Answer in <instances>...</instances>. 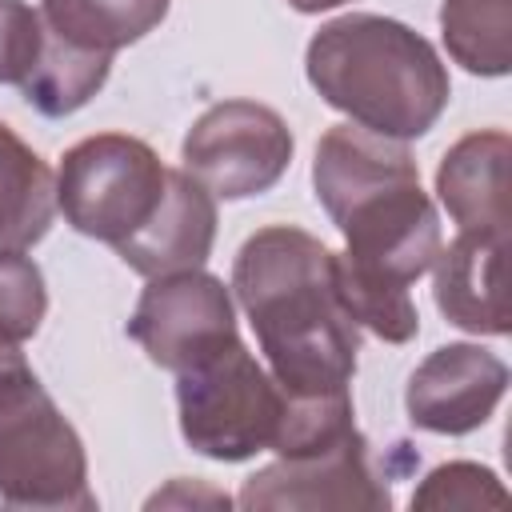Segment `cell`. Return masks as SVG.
Wrapping results in <instances>:
<instances>
[{
  "mask_svg": "<svg viewBox=\"0 0 512 512\" xmlns=\"http://www.w3.org/2000/svg\"><path fill=\"white\" fill-rule=\"evenodd\" d=\"M312 184L348 244L336 252V284L352 320L388 344L412 340L420 316L408 284L440 252V220L420 188L412 152L404 140L336 124L316 144Z\"/></svg>",
  "mask_w": 512,
  "mask_h": 512,
  "instance_id": "obj_1",
  "label": "cell"
},
{
  "mask_svg": "<svg viewBox=\"0 0 512 512\" xmlns=\"http://www.w3.org/2000/svg\"><path fill=\"white\" fill-rule=\"evenodd\" d=\"M232 288L284 396L348 392L360 324L340 296L336 252L304 228L268 224L240 244Z\"/></svg>",
  "mask_w": 512,
  "mask_h": 512,
  "instance_id": "obj_2",
  "label": "cell"
},
{
  "mask_svg": "<svg viewBox=\"0 0 512 512\" xmlns=\"http://www.w3.org/2000/svg\"><path fill=\"white\" fill-rule=\"evenodd\" d=\"M304 68L308 84L336 112L392 140L424 136L452 92L436 48L408 24L372 12L328 20L308 40Z\"/></svg>",
  "mask_w": 512,
  "mask_h": 512,
  "instance_id": "obj_3",
  "label": "cell"
},
{
  "mask_svg": "<svg viewBox=\"0 0 512 512\" xmlns=\"http://www.w3.org/2000/svg\"><path fill=\"white\" fill-rule=\"evenodd\" d=\"M0 500L8 508H96L84 444L20 344H0Z\"/></svg>",
  "mask_w": 512,
  "mask_h": 512,
  "instance_id": "obj_4",
  "label": "cell"
},
{
  "mask_svg": "<svg viewBox=\"0 0 512 512\" xmlns=\"http://www.w3.org/2000/svg\"><path fill=\"white\" fill-rule=\"evenodd\" d=\"M176 404L184 440L208 460H248L272 448L284 420V388L232 340L212 356L176 372Z\"/></svg>",
  "mask_w": 512,
  "mask_h": 512,
  "instance_id": "obj_5",
  "label": "cell"
},
{
  "mask_svg": "<svg viewBox=\"0 0 512 512\" xmlns=\"http://www.w3.org/2000/svg\"><path fill=\"white\" fill-rule=\"evenodd\" d=\"M164 180L168 168L144 140L100 132L64 152L56 172V204L80 236L116 248L152 220L164 196Z\"/></svg>",
  "mask_w": 512,
  "mask_h": 512,
  "instance_id": "obj_6",
  "label": "cell"
},
{
  "mask_svg": "<svg viewBox=\"0 0 512 512\" xmlns=\"http://www.w3.org/2000/svg\"><path fill=\"white\" fill-rule=\"evenodd\" d=\"M292 132L268 104L224 100L212 104L184 136V172L220 200H248L268 192L292 164Z\"/></svg>",
  "mask_w": 512,
  "mask_h": 512,
  "instance_id": "obj_7",
  "label": "cell"
},
{
  "mask_svg": "<svg viewBox=\"0 0 512 512\" xmlns=\"http://www.w3.org/2000/svg\"><path fill=\"white\" fill-rule=\"evenodd\" d=\"M128 336L148 352L152 364L168 372H180L212 356L216 348L240 340L224 280L200 268L152 276V284L136 300Z\"/></svg>",
  "mask_w": 512,
  "mask_h": 512,
  "instance_id": "obj_8",
  "label": "cell"
},
{
  "mask_svg": "<svg viewBox=\"0 0 512 512\" xmlns=\"http://www.w3.org/2000/svg\"><path fill=\"white\" fill-rule=\"evenodd\" d=\"M392 492L376 472L368 440L352 428L328 448L280 456L240 488V508H388Z\"/></svg>",
  "mask_w": 512,
  "mask_h": 512,
  "instance_id": "obj_9",
  "label": "cell"
},
{
  "mask_svg": "<svg viewBox=\"0 0 512 512\" xmlns=\"http://www.w3.org/2000/svg\"><path fill=\"white\" fill-rule=\"evenodd\" d=\"M508 388V364L480 344L436 348L408 380L404 408L424 432L464 436L488 424Z\"/></svg>",
  "mask_w": 512,
  "mask_h": 512,
  "instance_id": "obj_10",
  "label": "cell"
},
{
  "mask_svg": "<svg viewBox=\"0 0 512 512\" xmlns=\"http://www.w3.org/2000/svg\"><path fill=\"white\" fill-rule=\"evenodd\" d=\"M216 240V200L184 168H168L160 208L152 220L116 244V256L140 276H168L200 268Z\"/></svg>",
  "mask_w": 512,
  "mask_h": 512,
  "instance_id": "obj_11",
  "label": "cell"
},
{
  "mask_svg": "<svg viewBox=\"0 0 512 512\" xmlns=\"http://www.w3.org/2000/svg\"><path fill=\"white\" fill-rule=\"evenodd\" d=\"M504 248L508 236L460 232L436 252V308L448 316V324L476 336H508Z\"/></svg>",
  "mask_w": 512,
  "mask_h": 512,
  "instance_id": "obj_12",
  "label": "cell"
},
{
  "mask_svg": "<svg viewBox=\"0 0 512 512\" xmlns=\"http://www.w3.org/2000/svg\"><path fill=\"white\" fill-rule=\"evenodd\" d=\"M508 160L504 132H472L456 140L436 168V196L460 232L508 236Z\"/></svg>",
  "mask_w": 512,
  "mask_h": 512,
  "instance_id": "obj_13",
  "label": "cell"
},
{
  "mask_svg": "<svg viewBox=\"0 0 512 512\" xmlns=\"http://www.w3.org/2000/svg\"><path fill=\"white\" fill-rule=\"evenodd\" d=\"M168 4L172 0H40V20L80 52L116 56L148 36L168 16Z\"/></svg>",
  "mask_w": 512,
  "mask_h": 512,
  "instance_id": "obj_14",
  "label": "cell"
},
{
  "mask_svg": "<svg viewBox=\"0 0 512 512\" xmlns=\"http://www.w3.org/2000/svg\"><path fill=\"white\" fill-rule=\"evenodd\" d=\"M56 216V180L48 164L0 124V248H32Z\"/></svg>",
  "mask_w": 512,
  "mask_h": 512,
  "instance_id": "obj_15",
  "label": "cell"
},
{
  "mask_svg": "<svg viewBox=\"0 0 512 512\" xmlns=\"http://www.w3.org/2000/svg\"><path fill=\"white\" fill-rule=\"evenodd\" d=\"M440 32L448 56L476 76L512 68V0H444Z\"/></svg>",
  "mask_w": 512,
  "mask_h": 512,
  "instance_id": "obj_16",
  "label": "cell"
},
{
  "mask_svg": "<svg viewBox=\"0 0 512 512\" xmlns=\"http://www.w3.org/2000/svg\"><path fill=\"white\" fill-rule=\"evenodd\" d=\"M112 72V56H96V52H80L64 40H56L44 28V48L40 60L32 68V76L20 84L24 100L40 112V116H68L76 108H84L108 80Z\"/></svg>",
  "mask_w": 512,
  "mask_h": 512,
  "instance_id": "obj_17",
  "label": "cell"
},
{
  "mask_svg": "<svg viewBox=\"0 0 512 512\" xmlns=\"http://www.w3.org/2000/svg\"><path fill=\"white\" fill-rule=\"evenodd\" d=\"M44 312H48V292L36 260L0 248V344L32 340Z\"/></svg>",
  "mask_w": 512,
  "mask_h": 512,
  "instance_id": "obj_18",
  "label": "cell"
},
{
  "mask_svg": "<svg viewBox=\"0 0 512 512\" xmlns=\"http://www.w3.org/2000/svg\"><path fill=\"white\" fill-rule=\"evenodd\" d=\"M504 504L508 492L500 488L496 472L468 460L432 468L412 496V508H504Z\"/></svg>",
  "mask_w": 512,
  "mask_h": 512,
  "instance_id": "obj_19",
  "label": "cell"
},
{
  "mask_svg": "<svg viewBox=\"0 0 512 512\" xmlns=\"http://www.w3.org/2000/svg\"><path fill=\"white\" fill-rule=\"evenodd\" d=\"M44 48V20L24 0H0V84H24Z\"/></svg>",
  "mask_w": 512,
  "mask_h": 512,
  "instance_id": "obj_20",
  "label": "cell"
},
{
  "mask_svg": "<svg viewBox=\"0 0 512 512\" xmlns=\"http://www.w3.org/2000/svg\"><path fill=\"white\" fill-rule=\"evenodd\" d=\"M296 12H328V8H340L348 0H288Z\"/></svg>",
  "mask_w": 512,
  "mask_h": 512,
  "instance_id": "obj_21",
  "label": "cell"
}]
</instances>
